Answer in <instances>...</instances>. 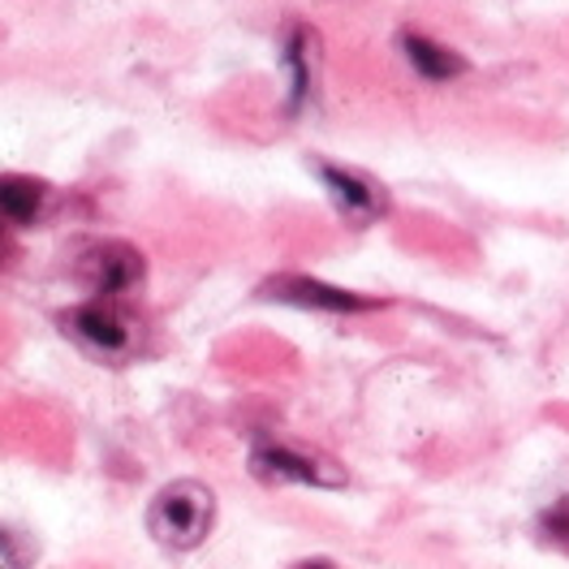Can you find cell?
Wrapping results in <instances>:
<instances>
[{"label": "cell", "instance_id": "1", "mask_svg": "<svg viewBox=\"0 0 569 569\" xmlns=\"http://www.w3.org/2000/svg\"><path fill=\"white\" fill-rule=\"evenodd\" d=\"M216 522V492L199 479H178L169 488H160L151 509H147V531L156 543L173 548V552H190L199 548Z\"/></svg>", "mask_w": 569, "mask_h": 569}, {"label": "cell", "instance_id": "9", "mask_svg": "<svg viewBox=\"0 0 569 569\" xmlns=\"http://www.w3.org/2000/svg\"><path fill=\"white\" fill-rule=\"evenodd\" d=\"M316 36L307 27H293L289 43H284V66L293 70V87H289V108H298L311 91V61H316Z\"/></svg>", "mask_w": 569, "mask_h": 569}, {"label": "cell", "instance_id": "3", "mask_svg": "<svg viewBox=\"0 0 569 569\" xmlns=\"http://www.w3.org/2000/svg\"><path fill=\"white\" fill-rule=\"evenodd\" d=\"M78 272H82V281L96 289V298H126L130 289H139L142 284L147 263H142L139 247L108 238V242H96V247L82 250Z\"/></svg>", "mask_w": 569, "mask_h": 569}, {"label": "cell", "instance_id": "8", "mask_svg": "<svg viewBox=\"0 0 569 569\" xmlns=\"http://www.w3.org/2000/svg\"><path fill=\"white\" fill-rule=\"evenodd\" d=\"M48 203V186L22 173H0V220L4 224H36Z\"/></svg>", "mask_w": 569, "mask_h": 569}, {"label": "cell", "instance_id": "7", "mask_svg": "<svg viewBox=\"0 0 569 569\" xmlns=\"http://www.w3.org/2000/svg\"><path fill=\"white\" fill-rule=\"evenodd\" d=\"M397 48H401V57L415 66V73L423 78V82H453V78H462L470 66H466V57H458L453 48H445V43H436V39L419 36V31H401L397 36Z\"/></svg>", "mask_w": 569, "mask_h": 569}, {"label": "cell", "instance_id": "6", "mask_svg": "<svg viewBox=\"0 0 569 569\" xmlns=\"http://www.w3.org/2000/svg\"><path fill=\"white\" fill-rule=\"evenodd\" d=\"M316 178L323 181L328 199L337 203V212L346 216L350 224H371L389 212V190L380 181L362 178L355 169H341V164H316Z\"/></svg>", "mask_w": 569, "mask_h": 569}, {"label": "cell", "instance_id": "11", "mask_svg": "<svg viewBox=\"0 0 569 569\" xmlns=\"http://www.w3.org/2000/svg\"><path fill=\"white\" fill-rule=\"evenodd\" d=\"M298 569H337V566H328V561H302Z\"/></svg>", "mask_w": 569, "mask_h": 569}, {"label": "cell", "instance_id": "10", "mask_svg": "<svg viewBox=\"0 0 569 569\" xmlns=\"http://www.w3.org/2000/svg\"><path fill=\"white\" fill-rule=\"evenodd\" d=\"M539 527H543V535H552L557 543H569V492L561 500H552V505L543 509Z\"/></svg>", "mask_w": 569, "mask_h": 569}, {"label": "cell", "instance_id": "5", "mask_svg": "<svg viewBox=\"0 0 569 569\" xmlns=\"http://www.w3.org/2000/svg\"><path fill=\"white\" fill-rule=\"evenodd\" d=\"M263 298L272 302H289V307H307V311H328V316H358V311H371L380 302L350 293V289H337V284H323L316 277H298V272H281V277H268L259 284Z\"/></svg>", "mask_w": 569, "mask_h": 569}, {"label": "cell", "instance_id": "2", "mask_svg": "<svg viewBox=\"0 0 569 569\" xmlns=\"http://www.w3.org/2000/svg\"><path fill=\"white\" fill-rule=\"evenodd\" d=\"M61 323L78 346H87L100 358H126L139 346V320L126 316L121 298H87V302L70 307Z\"/></svg>", "mask_w": 569, "mask_h": 569}, {"label": "cell", "instance_id": "4", "mask_svg": "<svg viewBox=\"0 0 569 569\" xmlns=\"http://www.w3.org/2000/svg\"><path fill=\"white\" fill-rule=\"evenodd\" d=\"M250 470L268 483H307V488H346V470L320 453H302L289 445H259L250 453Z\"/></svg>", "mask_w": 569, "mask_h": 569}]
</instances>
